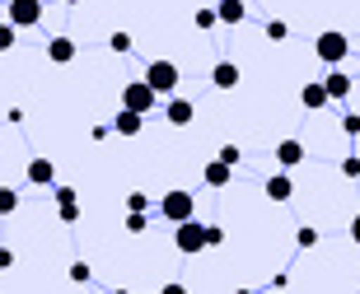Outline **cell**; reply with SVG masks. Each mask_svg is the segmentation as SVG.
Segmentation results:
<instances>
[{
  "label": "cell",
  "instance_id": "277c9868",
  "mask_svg": "<svg viewBox=\"0 0 360 294\" xmlns=\"http://www.w3.org/2000/svg\"><path fill=\"white\" fill-rule=\"evenodd\" d=\"M164 220H174V225H183V220H192V211H197V201H192V192H169V196L160 201Z\"/></svg>",
  "mask_w": 360,
  "mask_h": 294
},
{
  "label": "cell",
  "instance_id": "d590c367",
  "mask_svg": "<svg viewBox=\"0 0 360 294\" xmlns=\"http://www.w3.org/2000/svg\"><path fill=\"white\" fill-rule=\"evenodd\" d=\"M234 294H253V290H234Z\"/></svg>",
  "mask_w": 360,
  "mask_h": 294
},
{
  "label": "cell",
  "instance_id": "d6986e66",
  "mask_svg": "<svg viewBox=\"0 0 360 294\" xmlns=\"http://www.w3.org/2000/svg\"><path fill=\"white\" fill-rule=\"evenodd\" d=\"M14 206H19V192H14V187H0V215H14Z\"/></svg>",
  "mask_w": 360,
  "mask_h": 294
},
{
  "label": "cell",
  "instance_id": "1f68e13d",
  "mask_svg": "<svg viewBox=\"0 0 360 294\" xmlns=\"http://www.w3.org/2000/svg\"><path fill=\"white\" fill-rule=\"evenodd\" d=\"M160 294H187V285H183V281H169V285H164Z\"/></svg>",
  "mask_w": 360,
  "mask_h": 294
},
{
  "label": "cell",
  "instance_id": "8992f818",
  "mask_svg": "<svg viewBox=\"0 0 360 294\" xmlns=\"http://www.w3.org/2000/svg\"><path fill=\"white\" fill-rule=\"evenodd\" d=\"M122 107H127V112H136V117H146L150 107H155V94H150L146 84L136 80V84H127V94H122Z\"/></svg>",
  "mask_w": 360,
  "mask_h": 294
},
{
  "label": "cell",
  "instance_id": "f1b7e54d",
  "mask_svg": "<svg viewBox=\"0 0 360 294\" xmlns=\"http://www.w3.org/2000/svg\"><path fill=\"white\" fill-rule=\"evenodd\" d=\"M197 28L206 33V28H215V10H197Z\"/></svg>",
  "mask_w": 360,
  "mask_h": 294
},
{
  "label": "cell",
  "instance_id": "9a60e30c",
  "mask_svg": "<svg viewBox=\"0 0 360 294\" xmlns=\"http://www.w3.org/2000/svg\"><path fill=\"white\" fill-rule=\"evenodd\" d=\"M52 178H56L52 159H33V163H28V182H38V187H47Z\"/></svg>",
  "mask_w": 360,
  "mask_h": 294
},
{
  "label": "cell",
  "instance_id": "d6a6232c",
  "mask_svg": "<svg viewBox=\"0 0 360 294\" xmlns=\"http://www.w3.org/2000/svg\"><path fill=\"white\" fill-rule=\"evenodd\" d=\"M5 267H14V253H10V248H0V271H5Z\"/></svg>",
  "mask_w": 360,
  "mask_h": 294
},
{
  "label": "cell",
  "instance_id": "7c38bea8",
  "mask_svg": "<svg viewBox=\"0 0 360 294\" xmlns=\"http://www.w3.org/2000/svg\"><path fill=\"white\" fill-rule=\"evenodd\" d=\"M276 163H281V168L304 163V145H300V140H281V145H276Z\"/></svg>",
  "mask_w": 360,
  "mask_h": 294
},
{
  "label": "cell",
  "instance_id": "e575fe53",
  "mask_svg": "<svg viewBox=\"0 0 360 294\" xmlns=\"http://www.w3.org/2000/svg\"><path fill=\"white\" fill-rule=\"evenodd\" d=\"M61 5H80V0H61Z\"/></svg>",
  "mask_w": 360,
  "mask_h": 294
},
{
  "label": "cell",
  "instance_id": "6da1fadb",
  "mask_svg": "<svg viewBox=\"0 0 360 294\" xmlns=\"http://www.w3.org/2000/svg\"><path fill=\"white\" fill-rule=\"evenodd\" d=\"M141 84H146L155 98H160V94H174V89H178V66H174V61H150V66H146V80H141Z\"/></svg>",
  "mask_w": 360,
  "mask_h": 294
},
{
  "label": "cell",
  "instance_id": "f546056e",
  "mask_svg": "<svg viewBox=\"0 0 360 294\" xmlns=\"http://www.w3.org/2000/svg\"><path fill=\"white\" fill-rule=\"evenodd\" d=\"M342 131H347V135H360V117H356V112H347V117H342Z\"/></svg>",
  "mask_w": 360,
  "mask_h": 294
},
{
  "label": "cell",
  "instance_id": "484cf974",
  "mask_svg": "<svg viewBox=\"0 0 360 294\" xmlns=\"http://www.w3.org/2000/svg\"><path fill=\"white\" fill-rule=\"evenodd\" d=\"M89 276H94V271L84 267V262H75V267H70V281H75V285H89Z\"/></svg>",
  "mask_w": 360,
  "mask_h": 294
},
{
  "label": "cell",
  "instance_id": "5bb4252c",
  "mask_svg": "<svg viewBox=\"0 0 360 294\" xmlns=\"http://www.w3.org/2000/svg\"><path fill=\"white\" fill-rule=\"evenodd\" d=\"M141 121H146V117H136V112H127V107H122L108 131H117V135H141Z\"/></svg>",
  "mask_w": 360,
  "mask_h": 294
},
{
  "label": "cell",
  "instance_id": "e0dca14e",
  "mask_svg": "<svg viewBox=\"0 0 360 294\" xmlns=\"http://www.w3.org/2000/svg\"><path fill=\"white\" fill-rule=\"evenodd\" d=\"M300 103H304L309 112H319V107H328V94H323V84H304V89H300Z\"/></svg>",
  "mask_w": 360,
  "mask_h": 294
},
{
  "label": "cell",
  "instance_id": "4fadbf2b",
  "mask_svg": "<svg viewBox=\"0 0 360 294\" xmlns=\"http://www.w3.org/2000/svg\"><path fill=\"white\" fill-rule=\"evenodd\" d=\"M47 56H52L56 66H70V61H75V42L70 38H52L47 42Z\"/></svg>",
  "mask_w": 360,
  "mask_h": 294
},
{
  "label": "cell",
  "instance_id": "5b68a950",
  "mask_svg": "<svg viewBox=\"0 0 360 294\" xmlns=\"http://www.w3.org/2000/svg\"><path fill=\"white\" fill-rule=\"evenodd\" d=\"M42 19V0H10V28H33Z\"/></svg>",
  "mask_w": 360,
  "mask_h": 294
},
{
  "label": "cell",
  "instance_id": "603a6c76",
  "mask_svg": "<svg viewBox=\"0 0 360 294\" xmlns=\"http://www.w3.org/2000/svg\"><path fill=\"white\" fill-rule=\"evenodd\" d=\"M295 243H300V248H314V243H319V229H300V234H295Z\"/></svg>",
  "mask_w": 360,
  "mask_h": 294
},
{
  "label": "cell",
  "instance_id": "8d00e7d4",
  "mask_svg": "<svg viewBox=\"0 0 360 294\" xmlns=\"http://www.w3.org/2000/svg\"><path fill=\"white\" fill-rule=\"evenodd\" d=\"M112 294H131V290H112Z\"/></svg>",
  "mask_w": 360,
  "mask_h": 294
},
{
  "label": "cell",
  "instance_id": "836d02e7",
  "mask_svg": "<svg viewBox=\"0 0 360 294\" xmlns=\"http://www.w3.org/2000/svg\"><path fill=\"white\" fill-rule=\"evenodd\" d=\"M351 243H356V248H360V215H356V220H351Z\"/></svg>",
  "mask_w": 360,
  "mask_h": 294
},
{
  "label": "cell",
  "instance_id": "d4e9b609",
  "mask_svg": "<svg viewBox=\"0 0 360 294\" xmlns=\"http://www.w3.org/2000/svg\"><path fill=\"white\" fill-rule=\"evenodd\" d=\"M239 159H243V154H239V145H225V149H220V163H225V168H234Z\"/></svg>",
  "mask_w": 360,
  "mask_h": 294
},
{
  "label": "cell",
  "instance_id": "83f0119b",
  "mask_svg": "<svg viewBox=\"0 0 360 294\" xmlns=\"http://www.w3.org/2000/svg\"><path fill=\"white\" fill-rule=\"evenodd\" d=\"M14 33H19V28H10V24H0V52H10V47H14Z\"/></svg>",
  "mask_w": 360,
  "mask_h": 294
},
{
  "label": "cell",
  "instance_id": "52a82bcc",
  "mask_svg": "<svg viewBox=\"0 0 360 294\" xmlns=\"http://www.w3.org/2000/svg\"><path fill=\"white\" fill-rule=\"evenodd\" d=\"M290 196H295V182H290V173H271V178H267V201L285 206Z\"/></svg>",
  "mask_w": 360,
  "mask_h": 294
},
{
  "label": "cell",
  "instance_id": "7a4b0ae2",
  "mask_svg": "<svg viewBox=\"0 0 360 294\" xmlns=\"http://www.w3.org/2000/svg\"><path fill=\"white\" fill-rule=\"evenodd\" d=\"M314 52H319V61L337 66V61H347L351 42H347V33H337V28H328V33H319V42H314Z\"/></svg>",
  "mask_w": 360,
  "mask_h": 294
},
{
  "label": "cell",
  "instance_id": "8fae6325",
  "mask_svg": "<svg viewBox=\"0 0 360 294\" xmlns=\"http://www.w3.org/2000/svg\"><path fill=\"white\" fill-rule=\"evenodd\" d=\"M319 84H323V94H328V103L351 94V75H342V70H333V75H328V80H319Z\"/></svg>",
  "mask_w": 360,
  "mask_h": 294
},
{
  "label": "cell",
  "instance_id": "3957f363",
  "mask_svg": "<svg viewBox=\"0 0 360 294\" xmlns=\"http://www.w3.org/2000/svg\"><path fill=\"white\" fill-rule=\"evenodd\" d=\"M178 234H174V243H178V253H187V257H197L201 248H206V225H197V220H183V225H174Z\"/></svg>",
  "mask_w": 360,
  "mask_h": 294
},
{
  "label": "cell",
  "instance_id": "ffe728a7",
  "mask_svg": "<svg viewBox=\"0 0 360 294\" xmlns=\"http://www.w3.org/2000/svg\"><path fill=\"white\" fill-rule=\"evenodd\" d=\"M108 47H112L117 56H127V52H131V33H112V38H108Z\"/></svg>",
  "mask_w": 360,
  "mask_h": 294
},
{
  "label": "cell",
  "instance_id": "4dcf8cb0",
  "mask_svg": "<svg viewBox=\"0 0 360 294\" xmlns=\"http://www.w3.org/2000/svg\"><path fill=\"white\" fill-rule=\"evenodd\" d=\"M342 173H347V178H360V159H356V154H351V159H342Z\"/></svg>",
  "mask_w": 360,
  "mask_h": 294
},
{
  "label": "cell",
  "instance_id": "2e32d148",
  "mask_svg": "<svg viewBox=\"0 0 360 294\" xmlns=\"http://www.w3.org/2000/svg\"><path fill=\"white\" fill-rule=\"evenodd\" d=\"M229 178H234V168H225L220 159L206 163V187H229Z\"/></svg>",
  "mask_w": 360,
  "mask_h": 294
},
{
  "label": "cell",
  "instance_id": "9c48e42d",
  "mask_svg": "<svg viewBox=\"0 0 360 294\" xmlns=\"http://www.w3.org/2000/svg\"><path fill=\"white\" fill-rule=\"evenodd\" d=\"M56 215H61L66 225H75V220H80V206H75V187H56Z\"/></svg>",
  "mask_w": 360,
  "mask_h": 294
},
{
  "label": "cell",
  "instance_id": "44dd1931",
  "mask_svg": "<svg viewBox=\"0 0 360 294\" xmlns=\"http://www.w3.org/2000/svg\"><path fill=\"white\" fill-rule=\"evenodd\" d=\"M146 206H150L146 192H131V196H127V211H131V215H146Z\"/></svg>",
  "mask_w": 360,
  "mask_h": 294
},
{
  "label": "cell",
  "instance_id": "4316f807",
  "mask_svg": "<svg viewBox=\"0 0 360 294\" xmlns=\"http://www.w3.org/2000/svg\"><path fill=\"white\" fill-rule=\"evenodd\" d=\"M127 234H146V215H131V211H127Z\"/></svg>",
  "mask_w": 360,
  "mask_h": 294
},
{
  "label": "cell",
  "instance_id": "30bf717a",
  "mask_svg": "<svg viewBox=\"0 0 360 294\" xmlns=\"http://www.w3.org/2000/svg\"><path fill=\"white\" fill-rule=\"evenodd\" d=\"M211 84H215V89H234V84H239V66H234V61H215Z\"/></svg>",
  "mask_w": 360,
  "mask_h": 294
},
{
  "label": "cell",
  "instance_id": "ba28073f",
  "mask_svg": "<svg viewBox=\"0 0 360 294\" xmlns=\"http://www.w3.org/2000/svg\"><path fill=\"white\" fill-rule=\"evenodd\" d=\"M248 19V5L243 0H220L215 5V24H243Z\"/></svg>",
  "mask_w": 360,
  "mask_h": 294
},
{
  "label": "cell",
  "instance_id": "7402d4cb",
  "mask_svg": "<svg viewBox=\"0 0 360 294\" xmlns=\"http://www.w3.org/2000/svg\"><path fill=\"white\" fill-rule=\"evenodd\" d=\"M267 38L271 42H285V38H290V28L281 24V19H271V24H267Z\"/></svg>",
  "mask_w": 360,
  "mask_h": 294
},
{
  "label": "cell",
  "instance_id": "cb8c5ba5",
  "mask_svg": "<svg viewBox=\"0 0 360 294\" xmlns=\"http://www.w3.org/2000/svg\"><path fill=\"white\" fill-rule=\"evenodd\" d=\"M225 243V229L220 225H206V248H220Z\"/></svg>",
  "mask_w": 360,
  "mask_h": 294
},
{
  "label": "cell",
  "instance_id": "ac0fdd59",
  "mask_svg": "<svg viewBox=\"0 0 360 294\" xmlns=\"http://www.w3.org/2000/svg\"><path fill=\"white\" fill-rule=\"evenodd\" d=\"M164 112H169V121H174V126H187V121H192V112H197V107L187 103V98H174V103L164 107Z\"/></svg>",
  "mask_w": 360,
  "mask_h": 294
}]
</instances>
